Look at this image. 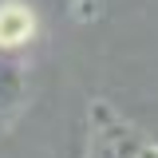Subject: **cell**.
Listing matches in <instances>:
<instances>
[{
  "mask_svg": "<svg viewBox=\"0 0 158 158\" xmlns=\"http://www.w3.org/2000/svg\"><path fill=\"white\" fill-rule=\"evenodd\" d=\"M32 32V12L20 4H4L0 8V44H20Z\"/></svg>",
  "mask_w": 158,
  "mask_h": 158,
  "instance_id": "1",
  "label": "cell"
}]
</instances>
